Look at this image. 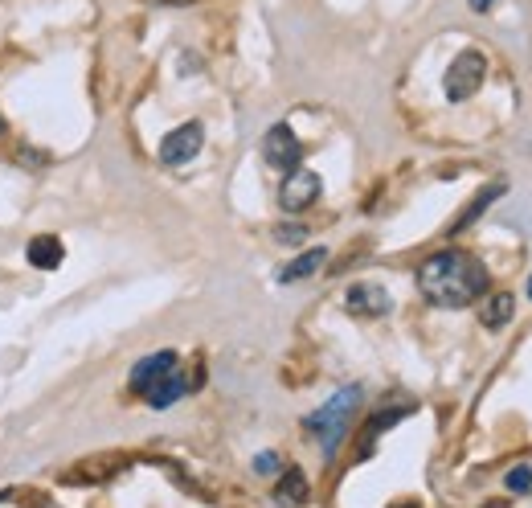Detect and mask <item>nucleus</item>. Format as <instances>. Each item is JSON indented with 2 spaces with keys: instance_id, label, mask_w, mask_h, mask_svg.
Instances as JSON below:
<instances>
[{
  "instance_id": "obj_11",
  "label": "nucleus",
  "mask_w": 532,
  "mask_h": 508,
  "mask_svg": "<svg viewBox=\"0 0 532 508\" xmlns=\"http://www.w3.org/2000/svg\"><path fill=\"white\" fill-rule=\"evenodd\" d=\"M324 263H328V250H324V246H312V250H303L295 263H287V267L279 271V283H299V279H307V275H316Z\"/></svg>"
},
{
  "instance_id": "obj_12",
  "label": "nucleus",
  "mask_w": 532,
  "mask_h": 508,
  "mask_svg": "<svg viewBox=\"0 0 532 508\" xmlns=\"http://www.w3.org/2000/svg\"><path fill=\"white\" fill-rule=\"evenodd\" d=\"M275 500H279L283 508L307 504V476H303L299 468H287V472L279 476V484H275Z\"/></svg>"
},
{
  "instance_id": "obj_10",
  "label": "nucleus",
  "mask_w": 532,
  "mask_h": 508,
  "mask_svg": "<svg viewBox=\"0 0 532 508\" xmlns=\"http://www.w3.org/2000/svg\"><path fill=\"white\" fill-rule=\"evenodd\" d=\"M25 254H29V263H33L37 271H58L62 259H66V246H62V238H54V234H41V238L29 242Z\"/></svg>"
},
{
  "instance_id": "obj_19",
  "label": "nucleus",
  "mask_w": 532,
  "mask_h": 508,
  "mask_svg": "<svg viewBox=\"0 0 532 508\" xmlns=\"http://www.w3.org/2000/svg\"><path fill=\"white\" fill-rule=\"evenodd\" d=\"M467 5H471L475 13H487V9H492V5H496V0H467Z\"/></svg>"
},
{
  "instance_id": "obj_14",
  "label": "nucleus",
  "mask_w": 532,
  "mask_h": 508,
  "mask_svg": "<svg viewBox=\"0 0 532 508\" xmlns=\"http://www.w3.org/2000/svg\"><path fill=\"white\" fill-rule=\"evenodd\" d=\"M500 193H504V185H492V189H479V193H475V201H471V205L463 209V214L455 218V226H451V234H459V230H467V226H471V222H475V218H479V214H483V209H487V205H492V201H496Z\"/></svg>"
},
{
  "instance_id": "obj_4",
  "label": "nucleus",
  "mask_w": 532,
  "mask_h": 508,
  "mask_svg": "<svg viewBox=\"0 0 532 508\" xmlns=\"http://www.w3.org/2000/svg\"><path fill=\"white\" fill-rule=\"evenodd\" d=\"M262 156L275 173H291V168H299V160H303V144L287 123H275L271 132L262 136Z\"/></svg>"
},
{
  "instance_id": "obj_8",
  "label": "nucleus",
  "mask_w": 532,
  "mask_h": 508,
  "mask_svg": "<svg viewBox=\"0 0 532 508\" xmlns=\"http://www.w3.org/2000/svg\"><path fill=\"white\" fill-rule=\"evenodd\" d=\"M176 365H181V357H176L172 349H164V353H152V357L136 361V369H131V377H127V381H131V390H136V394L144 398V394L156 386V381H160L164 373H172Z\"/></svg>"
},
{
  "instance_id": "obj_1",
  "label": "nucleus",
  "mask_w": 532,
  "mask_h": 508,
  "mask_svg": "<svg viewBox=\"0 0 532 508\" xmlns=\"http://www.w3.org/2000/svg\"><path fill=\"white\" fill-rule=\"evenodd\" d=\"M418 291L434 308H471L487 291V271L463 250H438L418 267Z\"/></svg>"
},
{
  "instance_id": "obj_23",
  "label": "nucleus",
  "mask_w": 532,
  "mask_h": 508,
  "mask_svg": "<svg viewBox=\"0 0 532 508\" xmlns=\"http://www.w3.org/2000/svg\"><path fill=\"white\" fill-rule=\"evenodd\" d=\"M528 295H532V279H528Z\"/></svg>"
},
{
  "instance_id": "obj_16",
  "label": "nucleus",
  "mask_w": 532,
  "mask_h": 508,
  "mask_svg": "<svg viewBox=\"0 0 532 508\" xmlns=\"http://www.w3.org/2000/svg\"><path fill=\"white\" fill-rule=\"evenodd\" d=\"M504 484H508V492H528L532 488V468H512L504 476Z\"/></svg>"
},
{
  "instance_id": "obj_13",
  "label": "nucleus",
  "mask_w": 532,
  "mask_h": 508,
  "mask_svg": "<svg viewBox=\"0 0 532 508\" xmlns=\"http://www.w3.org/2000/svg\"><path fill=\"white\" fill-rule=\"evenodd\" d=\"M512 312H516V300L508 291H496V295H487V304L479 308V320H483V328H504L512 320Z\"/></svg>"
},
{
  "instance_id": "obj_18",
  "label": "nucleus",
  "mask_w": 532,
  "mask_h": 508,
  "mask_svg": "<svg viewBox=\"0 0 532 508\" xmlns=\"http://www.w3.org/2000/svg\"><path fill=\"white\" fill-rule=\"evenodd\" d=\"M279 242H303L307 238V230L299 226V222H291V226H279V234H275Z\"/></svg>"
},
{
  "instance_id": "obj_17",
  "label": "nucleus",
  "mask_w": 532,
  "mask_h": 508,
  "mask_svg": "<svg viewBox=\"0 0 532 508\" xmlns=\"http://www.w3.org/2000/svg\"><path fill=\"white\" fill-rule=\"evenodd\" d=\"M254 472H258V476H275V472H279V455H275V451H262V455L254 459Z\"/></svg>"
},
{
  "instance_id": "obj_15",
  "label": "nucleus",
  "mask_w": 532,
  "mask_h": 508,
  "mask_svg": "<svg viewBox=\"0 0 532 508\" xmlns=\"http://www.w3.org/2000/svg\"><path fill=\"white\" fill-rule=\"evenodd\" d=\"M410 410H414V402H406V406H393V410H381V414H373V418H369V431H365V451L373 447V439H377L381 431H389L393 422H397V418H406Z\"/></svg>"
},
{
  "instance_id": "obj_3",
  "label": "nucleus",
  "mask_w": 532,
  "mask_h": 508,
  "mask_svg": "<svg viewBox=\"0 0 532 508\" xmlns=\"http://www.w3.org/2000/svg\"><path fill=\"white\" fill-rule=\"evenodd\" d=\"M483 78H487V58L479 50H463L451 66H447V78H442V87H447V99L451 103H463L471 99L479 87H483Z\"/></svg>"
},
{
  "instance_id": "obj_2",
  "label": "nucleus",
  "mask_w": 532,
  "mask_h": 508,
  "mask_svg": "<svg viewBox=\"0 0 532 508\" xmlns=\"http://www.w3.org/2000/svg\"><path fill=\"white\" fill-rule=\"evenodd\" d=\"M357 406H361V386H344V390H336L316 414H307V435H316L320 443H324V451L332 455L336 447H340V439H344V431H348V422H352V414H357Z\"/></svg>"
},
{
  "instance_id": "obj_6",
  "label": "nucleus",
  "mask_w": 532,
  "mask_h": 508,
  "mask_svg": "<svg viewBox=\"0 0 532 508\" xmlns=\"http://www.w3.org/2000/svg\"><path fill=\"white\" fill-rule=\"evenodd\" d=\"M320 177L312 173V168H291L283 189H279V205L287 209V214H303V209H312L316 197H320Z\"/></svg>"
},
{
  "instance_id": "obj_5",
  "label": "nucleus",
  "mask_w": 532,
  "mask_h": 508,
  "mask_svg": "<svg viewBox=\"0 0 532 508\" xmlns=\"http://www.w3.org/2000/svg\"><path fill=\"white\" fill-rule=\"evenodd\" d=\"M205 144V127L201 123H181V127H172V132L160 140V164L168 168H181L189 164Z\"/></svg>"
},
{
  "instance_id": "obj_9",
  "label": "nucleus",
  "mask_w": 532,
  "mask_h": 508,
  "mask_svg": "<svg viewBox=\"0 0 532 508\" xmlns=\"http://www.w3.org/2000/svg\"><path fill=\"white\" fill-rule=\"evenodd\" d=\"M189 390H193V381L181 373V365H176L172 373H164V377L156 381V386L144 394V402H148V406H156V410H168V406H176V402H181Z\"/></svg>"
},
{
  "instance_id": "obj_22",
  "label": "nucleus",
  "mask_w": 532,
  "mask_h": 508,
  "mask_svg": "<svg viewBox=\"0 0 532 508\" xmlns=\"http://www.w3.org/2000/svg\"><path fill=\"white\" fill-rule=\"evenodd\" d=\"M0 136H5V119H0Z\"/></svg>"
},
{
  "instance_id": "obj_20",
  "label": "nucleus",
  "mask_w": 532,
  "mask_h": 508,
  "mask_svg": "<svg viewBox=\"0 0 532 508\" xmlns=\"http://www.w3.org/2000/svg\"><path fill=\"white\" fill-rule=\"evenodd\" d=\"M156 5H197V0H156Z\"/></svg>"
},
{
  "instance_id": "obj_7",
  "label": "nucleus",
  "mask_w": 532,
  "mask_h": 508,
  "mask_svg": "<svg viewBox=\"0 0 532 508\" xmlns=\"http://www.w3.org/2000/svg\"><path fill=\"white\" fill-rule=\"evenodd\" d=\"M344 308L348 316H361V320H377L389 312V291L381 283H357L344 291Z\"/></svg>"
},
{
  "instance_id": "obj_21",
  "label": "nucleus",
  "mask_w": 532,
  "mask_h": 508,
  "mask_svg": "<svg viewBox=\"0 0 532 508\" xmlns=\"http://www.w3.org/2000/svg\"><path fill=\"white\" fill-rule=\"evenodd\" d=\"M393 508H418V504H393Z\"/></svg>"
}]
</instances>
